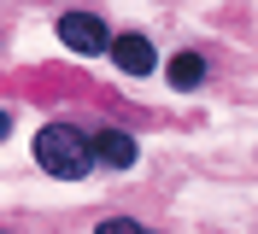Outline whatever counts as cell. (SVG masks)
<instances>
[{"label":"cell","instance_id":"6da1fadb","mask_svg":"<svg viewBox=\"0 0 258 234\" xmlns=\"http://www.w3.org/2000/svg\"><path fill=\"white\" fill-rule=\"evenodd\" d=\"M35 164L47 176H59V182H82L94 170V146H88V135L77 123H47L35 135Z\"/></svg>","mask_w":258,"mask_h":234},{"label":"cell","instance_id":"7a4b0ae2","mask_svg":"<svg viewBox=\"0 0 258 234\" xmlns=\"http://www.w3.org/2000/svg\"><path fill=\"white\" fill-rule=\"evenodd\" d=\"M53 30H59V41L71 47V53H82V59H94V53L112 47V35H106V24H100L94 12H64Z\"/></svg>","mask_w":258,"mask_h":234},{"label":"cell","instance_id":"3957f363","mask_svg":"<svg viewBox=\"0 0 258 234\" xmlns=\"http://www.w3.org/2000/svg\"><path fill=\"white\" fill-rule=\"evenodd\" d=\"M106 53H112V64L123 70V76H147V70L159 64V53H153V41H147V35H112V47H106Z\"/></svg>","mask_w":258,"mask_h":234},{"label":"cell","instance_id":"277c9868","mask_svg":"<svg viewBox=\"0 0 258 234\" xmlns=\"http://www.w3.org/2000/svg\"><path fill=\"white\" fill-rule=\"evenodd\" d=\"M88 146H94V164H106V170L135 164V135L129 129H100V135H88Z\"/></svg>","mask_w":258,"mask_h":234},{"label":"cell","instance_id":"5b68a950","mask_svg":"<svg viewBox=\"0 0 258 234\" xmlns=\"http://www.w3.org/2000/svg\"><path fill=\"white\" fill-rule=\"evenodd\" d=\"M164 76H170V88H200L206 82V59L200 53H176V59L164 64Z\"/></svg>","mask_w":258,"mask_h":234},{"label":"cell","instance_id":"8992f818","mask_svg":"<svg viewBox=\"0 0 258 234\" xmlns=\"http://www.w3.org/2000/svg\"><path fill=\"white\" fill-rule=\"evenodd\" d=\"M94 234H153V228L135 217H106V222H94Z\"/></svg>","mask_w":258,"mask_h":234},{"label":"cell","instance_id":"52a82bcc","mask_svg":"<svg viewBox=\"0 0 258 234\" xmlns=\"http://www.w3.org/2000/svg\"><path fill=\"white\" fill-rule=\"evenodd\" d=\"M6 129H12V117H6V111H0V140H6Z\"/></svg>","mask_w":258,"mask_h":234}]
</instances>
